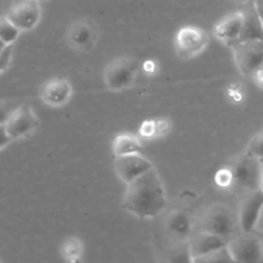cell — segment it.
<instances>
[{
    "label": "cell",
    "mask_w": 263,
    "mask_h": 263,
    "mask_svg": "<svg viewBox=\"0 0 263 263\" xmlns=\"http://www.w3.org/2000/svg\"><path fill=\"white\" fill-rule=\"evenodd\" d=\"M121 205L126 212L142 219L157 217L165 210V190L154 166L126 184Z\"/></svg>",
    "instance_id": "obj_1"
},
{
    "label": "cell",
    "mask_w": 263,
    "mask_h": 263,
    "mask_svg": "<svg viewBox=\"0 0 263 263\" xmlns=\"http://www.w3.org/2000/svg\"><path fill=\"white\" fill-rule=\"evenodd\" d=\"M230 168L233 174V186L231 189L242 195L260 189L261 165L259 158L245 152L237 157Z\"/></svg>",
    "instance_id": "obj_2"
},
{
    "label": "cell",
    "mask_w": 263,
    "mask_h": 263,
    "mask_svg": "<svg viewBox=\"0 0 263 263\" xmlns=\"http://www.w3.org/2000/svg\"><path fill=\"white\" fill-rule=\"evenodd\" d=\"M232 262L258 263L263 261L262 237L251 232L231 236L226 243Z\"/></svg>",
    "instance_id": "obj_3"
},
{
    "label": "cell",
    "mask_w": 263,
    "mask_h": 263,
    "mask_svg": "<svg viewBox=\"0 0 263 263\" xmlns=\"http://www.w3.org/2000/svg\"><path fill=\"white\" fill-rule=\"evenodd\" d=\"M229 46L236 67L245 77L251 78L263 66V38L236 41Z\"/></svg>",
    "instance_id": "obj_4"
},
{
    "label": "cell",
    "mask_w": 263,
    "mask_h": 263,
    "mask_svg": "<svg viewBox=\"0 0 263 263\" xmlns=\"http://www.w3.org/2000/svg\"><path fill=\"white\" fill-rule=\"evenodd\" d=\"M139 63L133 58H116L104 70V81L109 90L119 91L126 89L134 83Z\"/></svg>",
    "instance_id": "obj_5"
},
{
    "label": "cell",
    "mask_w": 263,
    "mask_h": 263,
    "mask_svg": "<svg viewBox=\"0 0 263 263\" xmlns=\"http://www.w3.org/2000/svg\"><path fill=\"white\" fill-rule=\"evenodd\" d=\"M236 222L232 211L224 204L210 206L201 216L199 229L228 240L235 231Z\"/></svg>",
    "instance_id": "obj_6"
},
{
    "label": "cell",
    "mask_w": 263,
    "mask_h": 263,
    "mask_svg": "<svg viewBox=\"0 0 263 263\" xmlns=\"http://www.w3.org/2000/svg\"><path fill=\"white\" fill-rule=\"evenodd\" d=\"M210 42L209 34L196 26H184L175 36V48L179 58L189 60L202 52Z\"/></svg>",
    "instance_id": "obj_7"
},
{
    "label": "cell",
    "mask_w": 263,
    "mask_h": 263,
    "mask_svg": "<svg viewBox=\"0 0 263 263\" xmlns=\"http://www.w3.org/2000/svg\"><path fill=\"white\" fill-rule=\"evenodd\" d=\"M38 125V117L28 104H20L4 124L12 141L29 137L36 130Z\"/></svg>",
    "instance_id": "obj_8"
},
{
    "label": "cell",
    "mask_w": 263,
    "mask_h": 263,
    "mask_svg": "<svg viewBox=\"0 0 263 263\" xmlns=\"http://www.w3.org/2000/svg\"><path fill=\"white\" fill-rule=\"evenodd\" d=\"M99 38V29L95 22L88 18L74 21L68 28L66 39L68 44L78 51H89Z\"/></svg>",
    "instance_id": "obj_9"
},
{
    "label": "cell",
    "mask_w": 263,
    "mask_h": 263,
    "mask_svg": "<svg viewBox=\"0 0 263 263\" xmlns=\"http://www.w3.org/2000/svg\"><path fill=\"white\" fill-rule=\"evenodd\" d=\"M263 210V191L257 189L243 194L238 208L237 221L242 232L254 231Z\"/></svg>",
    "instance_id": "obj_10"
},
{
    "label": "cell",
    "mask_w": 263,
    "mask_h": 263,
    "mask_svg": "<svg viewBox=\"0 0 263 263\" xmlns=\"http://www.w3.org/2000/svg\"><path fill=\"white\" fill-rule=\"evenodd\" d=\"M6 16L22 32L34 29L40 21L41 8L37 0H20L14 3Z\"/></svg>",
    "instance_id": "obj_11"
},
{
    "label": "cell",
    "mask_w": 263,
    "mask_h": 263,
    "mask_svg": "<svg viewBox=\"0 0 263 263\" xmlns=\"http://www.w3.org/2000/svg\"><path fill=\"white\" fill-rule=\"evenodd\" d=\"M152 167V162L142 153L116 156L114 158L115 173L125 184H128Z\"/></svg>",
    "instance_id": "obj_12"
},
{
    "label": "cell",
    "mask_w": 263,
    "mask_h": 263,
    "mask_svg": "<svg viewBox=\"0 0 263 263\" xmlns=\"http://www.w3.org/2000/svg\"><path fill=\"white\" fill-rule=\"evenodd\" d=\"M164 229L174 240V245L186 242L192 235L193 222L187 212L173 210L164 219Z\"/></svg>",
    "instance_id": "obj_13"
},
{
    "label": "cell",
    "mask_w": 263,
    "mask_h": 263,
    "mask_svg": "<svg viewBox=\"0 0 263 263\" xmlns=\"http://www.w3.org/2000/svg\"><path fill=\"white\" fill-rule=\"evenodd\" d=\"M245 15L241 10L232 11L224 15L214 26V35L222 42L230 45L238 41L242 28H243Z\"/></svg>",
    "instance_id": "obj_14"
},
{
    "label": "cell",
    "mask_w": 263,
    "mask_h": 263,
    "mask_svg": "<svg viewBox=\"0 0 263 263\" xmlns=\"http://www.w3.org/2000/svg\"><path fill=\"white\" fill-rule=\"evenodd\" d=\"M72 85L65 78H51L43 83L39 95L43 103L51 107H61L69 102L72 96Z\"/></svg>",
    "instance_id": "obj_15"
},
{
    "label": "cell",
    "mask_w": 263,
    "mask_h": 263,
    "mask_svg": "<svg viewBox=\"0 0 263 263\" xmlns=\"http://www.w3.org/2000/svg\"><path fill=\"white\" fill-rule=\"evenodd\" d=\"M226 243H227L226 239L205 231L199 230L194 235L192 234L188 240V247H189L192 263L195 258H198L213 251L221 249L225 247Z\"/></svg>",
    "instance_id": "obj_16"
},
{
    "label": "cell",
    "mask_w": 263,
    "mask_h": 263,
    "mask_svg": "<svg viewBox=\"0 0 263 263\" xmlns=\"http://www.w3.org/2000/svg\"><path fill=\"white\" fill-rule=\"evenodd\" d=\"M246 7L241 10L245 15L243 28L238 41L250 39H262L263 38V25L255 10L253 0H248L242 3Z\"/></svg>",
    "instance_id": "obj_17"
},
{
    "label": "cell",
    "mask_w": 263,
    "mask_h": 263,
    "mask_svg": "<svg viewBox=\"0 0 263 263\" xmlns=\"http://www.w3.org/2000/svg\"><path fill=\"white\" fill-rule=\"evenodd\" d=\"M112 151L115 157L142 153V144L137 136L129 133H121L113 139Z\"/></svg>",
    "instance_id": "obj_18"
},
{
    "label": "cell",
    "mask_w": 263,
    "mask_h": 263,
    "mask_svg": "<svg viewBox=\"0 0 263 263\" xmlns=\"http://www.w3.org/2000/svg\"><path fill=\"white\" fill-rule=\"evenodd\" d=\"M83 254V243L80 238L75 236L67 237L61 247V255L63 259L70 263L80 261Z\"/></svg>",
    "instance_id": "obj_19"
},
{
    "label": "cell",
    "mask_w": 263,
    "mask_h": 263,
    "mask_svg": "<svg viewBox=\"0 0 263 263\" xmlns=\"http://www.w3.org/2000/svg\"><path fill=\"white\" fill-rule=\"evenodd\" d=\"M21 31L8 20L6 15H0V39L7 45H11L18 37Z\"/></svg>",
    "instance_id": "obj_20"
},
{
    "label": "cell",
    "mask_w": 263,
    "mask_h": 263,
    "mask_svg": "<svg viewBox=\"0 0 263 263\" xmlns=\"http://www.w3.org/2000/svg\"><path fill=\"white\" fill-rule=\"evenodd\" d=\"M230 261H232V259L228 252L227 247L225 246L206 255L195 258L193 260V263H213V262H230Z\"/></svg>",
    "instance_id": "obj_21"
},
{
    "label": "cell",
    "mask_w": 263,
    "mask_h": 263,
    "mask_svg": "<svg viewBox=\"0 0 263 263\" xmlns=\"http://www.w3.org/2000/svg\"><path fill=\"white\" fill-rule=\"evenodd\" d=\"M215 184L222 189H230L233 186V174L230 167L218 170L214 176Z\"/></svg>",
    "instance_id": "obj_22"
},
{
    "label": "cell",
    "mask_w": 263,
    "mask_h": 263,
    "mask_svg": "<svg viewBox=\"0 0 263 263\" xmlns=\"http://www.w3.org/2000/svg\"><path fill=\"white\" fill-rule=\"evenodd\" d=\"M246 152L256 158H263V130L259 132L251 139Z\"/></svg>",
    "instance_id": "obj_23"
},
{
    "label": "cell",
    "mask_w": 263,
    "mask_h": 263,
    "mask_svg": "<svg viewBox=\"0 0 263 263\" xmlns=\"http://www.w3.org/2000/svg\"><path fill=\"white\" fill-rule=\"evenodd\" d=\"M15 101L0 100V125L5 124L13 110L18 106Z\"/></svg>",
    "instance_id": "obj_24"
},
{
    "label": "cell",
    "mask_w": 263,
    "mask_h": 263,
    "mask_svg": "<svg viewBox=\"0 0 263 263\" xmlns=\"http://www.w3.org/2000/svg\"><path fill=\"white\" fill-rule=\"evenodd\" d=\"M139 134L142 138H145V139L155 138V120L154 119L144 120L139 127Z\"/></svg>",
    "instance_id": "obj_25"
},
{
    "label": "cell",
    "mask_w": 263,
    "mask_h": 263,
    "mask_svg": "<svg viewBox=\"0 0 263 263\" xmlns=\"http://www.w3.org/2000/svg\"><path fill=\"white\" fill-rule=\"evenodd\" d=\"M155 120V138L162 137L170 133L172 123L166 118H157Z\"/></svg>",
    "instance_id": "obj_26"
},
{
    "label": "cell",
    "mask_w": 263,
    "mask_h": 263,
    "mask_svg": "<svg viewBox=\"0 0 263 263\" xmlns=\"http://www.w3.org/2000/svg\"><path fill=\"white\" fill-rule=\"evenodd\" d=\"M12 59V44L8 45L3 51L0 52V73L5 71L11 62Z\"/></svg>",
    "instance_id": "obj_27"
},
{
    "label": "cell",
    "mask_w": 263,
    "mask_h": 263,
    "mask_svg": "<svg viewBox=\"0 0 263 263\" xmlns=\"http://www.w3.org/2000/svg\"><path fill=\"white\" fill-rule=\"evenodd\" d=\"M11 141H12V140H11V138L9 137V135L7 134L4 124L0 125V150H2L3 148H5Z\"/></svg>",
    "instance_id": "obj_28"
},
{
    "label": "cell",
    "mask_w": 263,
    "mask_h": 263,
    "mask_svg": "<svg viewBox=\"0 0 263 263\" xmlns=\"http://www.w3.org/2000/svg\"><path fill=\"white\" fill-rule=\"evenodd\" d=\"M253 78V80L255 81V83L260 86L261 88H263V66L261 68H259L251 77Z\"/></svg>",
    "instance_id": "obj_29"
},
{
    "label": "cell",
    "mask_w": 263,
    "mask_h": 263,
    "mask_svg": "<svg viewBox=\"0 0 263 263\" xmlns=\"http://www.w3.org/2000/svg\"><path fill=\"white\" fill-rule=\"evenodd\" d=\"M255 10L263 25V0H253Z\"/></svg>",
    "instance_id": "obj_30"
},
{
    "label": "cell",
    "mask_w": 263,
    "mask_h": 263,
    "mask_svg": "<svg viewBox=\"0 0 263 263\" xmlns=\"http://www.w3.org/2000/svg\"><path fill=\"white\" fill-rule=\"evenodd\" d=\"M260 165H261V182H260V189L263 191V158H259Z\"/></svg>",
    "instance_id": "obj_31"
},
{
    "label": "cell",
    "mask_w": 263,
    "mask_h": 263,
    "mask_svg": "<svg viewBox=\"0 0 263 263\" xmlns=\"http://www.w3.org/2000/svg\"><path fill=\"white\" fill-rule=\"evenodd\" d=\"M7 46H8V45H7L5 42H3V41L0 39V52H1V51H3V50H4V49L7 47Z\"/></svg>",
    "instance_id": "obj_32"
},
{
    "label": "cell",
    "mask_w": 263,
    "mask_h": 263,
    "mask_svg": "<svg viewBox=\"0 0 263 263\" xmlns=\"http://www.w3.org/2000/svg\"><path fill=\"white\" fill-rule=\"evenodd\" d=\"M233 1H236V2H240V3H245V2H247L248 0H233Z\"/></svg>",
    "instance_id": "obj_33"
},
{
    "label": "cell",
    "mask_w": 263,
    "mask_h": 263,
    "mask_svg": "<svg viewBox=\"0 0 263 263\" xmlns=\"http://www.w3.org/2000/svg\"><path fill=\"white\" fill-rule=\"evenodd\" d=\"M37 1H39V2H44V1H47V0H37Z\"/></svg>",
    "instance_id": "obj_34"
},
{
    "label": "cell",
    "mask_w": 263,
    "mask_h": 263,
    "mask_svg": "<svg viewBox=\"0 0 263 263\" xmlns=\"http://www.w3.org/2000/svg\"><path fill=\"white\" fill-rule=\"evenodd\" d=\"M262 240H263V237H262Z\"/></svg>",
    "instance_id": "obj_35"
}]
</instances>
